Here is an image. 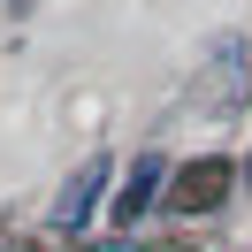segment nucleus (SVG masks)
Instances as JSON below:
<instances>
[{"label": "nucleus", "mask_w": 252, "mask_h": 252, "mask_svg": "<svg viewBox=\"0 0 252 252\" xmlns=\"http://www.w3.org/2000/svg\"><path fill=\"white\" fill-rule=\"evenodd\" d=\"M99 191H107V160H84L77 176H69L62 184V206H54V221H62V229H84V221H92V206H99Z\"/></svg>", "instance_id": "1"}, {"label": "nucleus", "mask_w": 252, "mask_h": 252, "mask_svg": "<svg viewBox=\"0 0 252 252\" xmlns=\"http://www.w3.org/2000/svg\"><path fill=\"white\" fill-rule=\"evenodd\" d=\"M221 191H229V160H191V168L176 176V206H184V214L221 206Z\"/></svg>", "instance_id": "2"}, {"label": "nucleus", "mask_w": 252, "mask_h": 252, "mask_svg": "<svg viewBox=\"0 0 252 252\" xmlns=\"http://www.w3.org/2000/svg\"><path fill=\"white\" fill-rule=\"evenodd\" d=\"M160 184H168V160H160V153H145L138 168H130L123 199H115V221H145V214H153V199H160Z\"/></svg>", "instance_id": "3"}]
</instances>
